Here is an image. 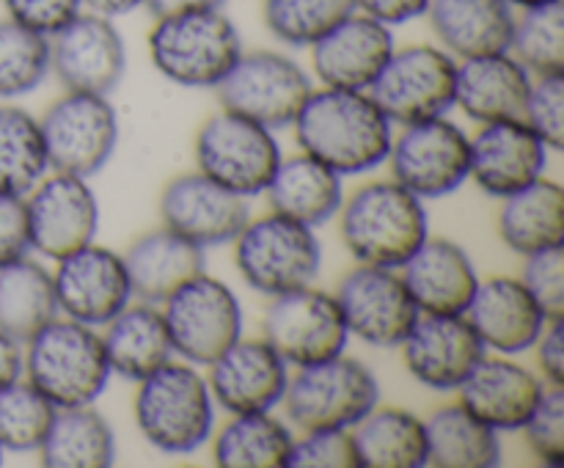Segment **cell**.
<instances>
[{"label": "cell", "mask_w": 564, "mask_h": 468, "mask_svg": "<svg viewBox=\"0 0 564 468\" xmlns=\"http://www.w3.org/2000/svg\"><path fill=\"white\" fill-rule=\"evenodd\" d=\"M135 424L163 455H191L215 433V400L193 363L169 361L138 380Z\"/></svg>", "instance_id": "4"}, {"label": "cell", "mask_w": 564, "mask_h": 468, "mask_svg": "<svg viewBox=\"0 0 564 468\" xmlns=\"http://www.w3.org/2000/svg\"><path fill=\"white\" fill-rule=\"evenodd\" d=\"M532 350H538L540 378H543V383L564 389V317L545 323L543 334L534 341Z\"/></svg>", "instance_id": "49"}, {"label": "cell", "mask_w": 564, "mask_h": 468, "mask_svg": "<svg viewBox=\"0 0 564 468\" xmlns=\"http://www.w3.org/2000/svg\"><path fill=\"white\" fill-rule=\"evenodd\" d=\"M499 235L518 257H529L543 248L562 246L564 240V193L556 182L534 179L532 185L501 198Z\"/></svg>", "instance_id": "32"}, {"label": "cell", "mask_w": 564, "mask_h": 468, "mask_svg": "<svg viewBox=\"0 0 564 468\" xmlns=\"http://www.w3.org/2000/svg\"><path fill=\"white\" fill-rule=\"evenodd\" d=\"M160 220L165 229L176 231L196 246H226L235 242L242 226L251 220L248 198L226 191L224 185L204 176L202 171L169 179L160 193Z\"/></svg>", "instance_id": "19"}, {"label": "cell", "mask_w": 564, "mask_h": 468, "mask_svg": "<svg viewBox=\"0 0 564 468\" xmlns=\"http://www.w3.org/2000/svg\"><path fill=\"white\" fill-rule=\"evenodd\" d=\"M457 58L438 44H411L391 53L380 75L367 88L391 124L446 116L455 108Z\"/></svg>", "instance_id": "9"}, {"label": "cell", "mask_w": 564, "mask_h": 468, "mask_svg": "<svg viewBox=\"0 0 564 468\" xmlns=\"http://www.w3.org/2000/svg\"><path fill=\"white\" fill-rule=\"evenodd\" d=\"M286 468H361L350 429H308L295 438Z\"/></svg>", "instance_id": "45"}, {"label": "cell", "mask_w": 564, "mask_h": 468, "mask_svg": "<svg viewBox=\"0 0 564 468\" xmlns=\"http://www.w3.org/2000/svg\"><path fill=\"white\" fill-rule=\"evenodd\" d=\"M507 3H510L512 9H532V6H543V3H551V0H507Z\"/></svg>", "instance_id": "54"}, {"label": "cell", "mask_w": 564, "mask_h": 468, "mask_svg": "<svg viewBox=\"0 0 564 468\" xmlns=\"http://www.w3.org/2000/svg\"><path fill=\"white\" fill-rule=\"evenodd\" d=\"M532 75L507 53L474 55L457 61L455 105L477 124L521 119Z\"/></svg>", "instance_id": "27"}, {"label": "cell", "mask_w": 564, "mask_h": 468, "mask_svg": "<svg viewBox=\"0 0 564 468\" xmlns=\"http://www.w3.org/2000/svg\"><path fill=\"white\" fill-rule=\"evenodd\" d=\"M226 0H143V6L149 9V14L154 20L171 14H187V11H207V9H220Z\"/></svg>", "instance_id": "52"}, {"label": "cell", "mask_w": 564, "mask_h": 468, "mask_svg": "<svg viewBox=\"0 0 564 468\" xmlns=\"http://www.w3.org/2000/svg\"><path fill=\"white\" fill-rule=\"evenodd\" d=\"M102 328L105 356L110 372L119 378L138 383L174 361V345L165 328L163 308L154 303H130Z\"/></svg>", "instance_id": "31"}, {"label": "cell", "mask_w": 564, "mask_h": 468, "mask_svg": "<svg viewBox=\"0 0 564 468\" xmlns=\"http://www.w3.org/2000/svg\"><path fill=\"white\" fill-rule=\"evenodd\" d=\"M193 154L204 176L242 198L262 196L284 157L270 127L224 108L196 132Z\"/></svg>", "instance_id": "8"}, {"label": "cell", "mask_w": 564, "mask_h": 468, "mask_svg": "<svg viewBox=\"0 0 564 468\" xmlns=\"http://www.w3.org/2000/svg\"><path fill=\"white\" fill-rule=\"evenodd\" d=\"M352 11L356 0H264L262 20L281 44L312 47Z\"/></svg>", "instance_id": "41"}, {"label": "cell", "mask_w": 564, "mask_h": 468, "mask_svg": "<svg viewBox=\"0 0 564 468\" xmlns=\"http://www.w3.org/2000/svg\"><path fill=\"white\" fill-rule=\"evenodd\" d=\"M336 215L341 242L358 264L400 270L430 237L424 202L394 179L358 187Z\"/></svg>", "instance_id": "2"}, {"label": "cell", "mask_w": 564, "mask_h": 468, "mask_svg": "<svg viewBox=\"0 0 564 468\" xmlns=\"http://www.w3.org/2000/svg\"><path fill=\"white\" fill-rule=\"evenodd\" d=\"M25 209L31 251L55 262L97 237L99 202L83 176L53 171L28 193Z\"/></svg>", "instance_id": "18"}, {"label": "cell", "mask_w": 564, "mask_h": 468, "mask_svg": "<svg viewBox=\"0 0 564 468\" xmlns=\"http://www.w3.org/2000/svg\"><path fill=\"white\" fill-rule=\"evenodd\" d=\"M411 378L430 391H457L488 356L466 314H419L400 345Z\"/></svg>", "instance_id": "20"}, {"label": "cell", "mask_w": 564, "mask_h": 468, "mask_svg": "<svg viewBox=\"0 0 564 468\" xmlns=\"http://www.w3.org/2000/svg\"><path fill=\"white\" fill-rule=\"evenodd\" d=\"M47 171L39 119L20 105H0V191L28 196Z\"/></svg>", "instance_id": "38"}, {"label": "cell", "mask_w": 564, "mask_h": 468, "mask_svg": "<svg viewBox=\"0 0 564 468\" xmlns=\"http://www.w3.org/2000/svg\"><path fill=\"white\" fill-rule=\"evenodd\" d=\"M3 3L11 20L44 33V36H53L77 11H83L80 0H3Z\"/></svg>", "instance_id": "48"}, {"label": "cell", "mask_w": 564, "mask_h": 468, "mask_svg": "<svg viewBox=\"0 0 564 468\" xmlns=\"http://www.w3.org/2000/svg\"><path fill=\"white\" fill-rule=\"evenodd\" d=\"M394 33L372 17L352 11L312 44V66L317 80L330 88L367 91L394 53Z\"/></svg>", "instance_id": "23"}, {"label": "cell", "mask_w": 564, "mask_h": 468, "mask_svg": "<svg viewBox=\"0 0 564 468\" xmlns=\"http://www.w3.org/2000/svg\"><path fill=\"white\" fill-rule=\"evenodd\" d=\"M22 374L55 407L94 405L110 383L102 334L69 317L50 319L22 345Z\"/></svg>", "instance_id": "3"}, {"label": "cell", "mask_w": 564, "mask_h": 468, "mask_svg": "<svg viewBox=\"0 0 564 468\" xmlns=\"http://www.w3.org/2000/svg\"><path fill=\"white\" fill-rule=\"evenodd\" d=\"M31 253L25 196L0 191V268Z\"/></svg>", "instance_id": "47"}, {"label": "cell", "mask_w": 564, "mask_h": 468, "mask_svg": "<svg viewBox=\"0 0 564 468\" xmlns=\"http://www.w3.org/2000/svg\"><path fill=\"white\" fill-rule=\"evenodd\" d=\"M58 317L53 273L31 253L0 268V330L25 345Z\"/></svg>", "instance_id": "37"}, {"label": "cell", "mask_w": 564, "mask_h": 468, "mask_svg": "<svg viewBox=\"0 0 564 468\" xmlns=\"http://www.w3.org/2000/svg\"><path fill=\"white\" fill-rule=\"evenodd\" d=\"M215 91L220 108L259 121L275 132L292 127L314 86L308 72L295 58L275 50H257L242 53Z\"/></svg>", "instance_id": "11"}, {"label": "cell", "mask_w": 564, "mask_h": 468, "mask_svg": "<svg viewBox=\"0 0 564 468\" xmlns=\"http://www.w3.org/2000/svg\"><path fill=\"white\" fill-rule=\"evenodd\" d=\"M290 363L268 339H237L207 363V385L215 405L226 413H262L281 405Z\"/></svg>", "instance_id": "21"}, {"label": "cell", "mask_w": 564, "mask_h": 468, "mask_svg": "<svg viewBox=\"0 0 564 468\" xmlns=\"http://www.w3.org/2000/svg\"><path fill=\"white\" fill-rule=\"evenodd\" d=\"M380 402V383L358 358L341 356L297 367L284 391L286 418L295 429H352Z\"/></svg>", "instance_id": "6"}, {"label": "cell", "mask_w": 564, "mask_h": 468, "mask_svg": "<svg viewBox=\"0 0 564 468\" xmlns=\"http://www.w3.org/2000/svg\"><path fill=\"white\" fill-rule=\"evenodd\" d=\"M466 319L482 339L485 350L499 356H521L532 350L549 323L532 292L512 275L479 281L466 308Z\"/></svg>", "instance_id": "25"}, {"label": "cell", "mask_w": 564, "mask_h": 468, "mask_svg": "<svg viewBox=\"0 0 564 468\" xmlns=\"http://www.w3.org/2000/svg\"><path fill=\"white\" fill-rule=\"evenodd\" d=\"M58 407L28 380L0 389V449L39 451Z\"/></svg>", "instance_id": "42"}, {"label": "cell", "mask_w": 564, "mask_h": 468, "mask_svg": "<svg viewBox=\"0 0 564 468\" xmlns=\"http://www.w3.org/2000/svg\"><path fill=\"white\" fill-rule=\"evenodd\" d=\"M345 176L336 174L312 154L301 152L281 157L279 168L270 176L262 196H268L270 209L303 226H323L336 218L345 202Z\"/></svg>", "instance_id": "30"}, {"label": "cell", "mask_w": 564, "mask_h": 468, "mask_svg": "<svg viewBox=\"0 0 564 468\" xmlns=\"http://www.w3.org/2000/svg\"><path fill=\"white\" fill-rule=\"evenodd\" d=\"M22 367H25V352H22V341L11 339L9 334L0 330V389L22 378Z\"/></svg>", "instance_id": "51"}, {"label": "cell", "mask_w": 564, "mask_h": 468, "mask_svg": "<svg viewBox=\"0 0 564 468\" xmlns=\"http://www.w3.org/2000/svg\"><path fill=\"white\" fill-rule=\"evenodd\" d=\"M424 17L455 58L510 50L516 9L507 0H430Z\"/></svg>", "instance_id": "29"}, {"label": "cell", "mask_w": 564, "mask_h": 468, "mask_svg": "<svg viewBox=\"0 0 564 468\" xmlns=\"http://www.w3.org/2000/svg\"><path fill=\"white\" fill-rule=\"evenodd\" d=\"M521 119L543 138L545 146L560 152L564 146V72L532 77Z\"/></svg>", "instance_id": "43"}, {"label": "cell", "mask_w": 564, "mask_h": 468, "mask_svg": "<svg viewBox=\"0 0 564 468\" xmlns=\"http://www.w3.org/2000/svg\"><path fill=\"white\" fill-rule=\"evenodd\" d=\"M50 75V36L22 25L0 20V99H17L36 91Z\"/></svg>", "instance_id": "40"}, {"label": "cell", "mask_w": 564, "mask_h": 468, "mask_svg": "<svg viewBox=\"0 0 564 468\" xmlns=\"http://www.w3.org/2000/svg\"><path fill=\"white\" fill-rule=\"evenodd\" d=\"M262 328L264 339L290 367H308L341 356L350 341L336 297L312 284L270 297Z\"/></svg>", "instance_id": "14"}, {"label": "cell", "mask_w": 564, "mask_h": 468, "mask_svg": "<svg viewBox=\"0 0 564 468\" xmlns=\"http://www.w3.org/2000/svg\"><path fill=\"white\" fill-rule=\"evenodd\" d=\"M430 0H356V11L383 22V25H405V22L424 17Z\"/></svg>", "instance_id": "50"}, {"label": "cell", "mask_w": 564, "mask_h": 468, "mask_svg": "<svg viewBox=\"0 0 564 468\" xmlns=\"http://www.w3.org/2000/svg\"><path fill=\"white\" fill-rule=\"evenodd\" d=\"M47 468H108L116 462V435L94 405L58 407L39 446Z\"/></svg>", "instance_id": "35"}, {"label": "cell", "mask_w": 564, "mask_h": 468, "mask_svg": "<svg viewBox=\"0 0 564 468\" xmlns=\"http://www.w3.org/2000/svg\"><path fill=\"white\" fill-rule=\"evenodd\" d=\"M295 138L301 149L339 176H358L389 160L394 124L369 91L323 86L297 110Z\"/></svg>", "instance_id": "1"}, {"label": "cell", "mask_w": 564, "mask_h": 468, "mask_svg": "<svg viewBox=\"0 0 564 468\" xmlns=\"http://www.w3.org/2000/svg\"><path fill=\"white\" fill-rule=\"evenodd\" d=\"M53 286L58 314L91 328H102L132 303L124 257L97 242L61 257L53 273Z\"/></svg>", "instance_id": "17"}, {"label": "cell", "mask_w": 564, "mask_h": 468, "mask_svg": "<svg viewBox=\"0 0 564 468\" xmlns=\"http://www.w3.org/2000/svg\"><path fill=\"white\" fill-rule=\"evenodd\" d=\"M391 179L419 196L444 198L460 191L471 168V138L446 116L405 124L389 152Z\"/></svg>", "instance_id": "13"}, {"label": "cell", "mask_w": 564, "mask_h": 468, "mask_svg": "<svg viewBox=\"0 0 564 468\" xmlns=\"http://www.w3.org/2000/svg\"><path fill=\"white\" fill-rule=\"evenodd\" d=\"M235 268L253 292L275 297L314 284L323 268V246L312 226L270 213L248 220L235 237Z\"/></svg>", "instance_id": "7"}, {"label": "cell", "mask_w": 564, "mask_h": 468, "mask_svg": "<svg viewBox=\"0 0 564 468\" xmlns=\"http://www.w3.org/2000/svg\"><path fill=\"white\" fill-rule=\"evenodd\" d=\"M545 389L538 372L510 356H485L457 389V402L496 433H516L529 422Z\"/></svg>", "instance_id": "24"}, {"label": "cell", "mask_w": 564, "mask_h": 468, "mask_svg": "<svg viewBox=\"0 0 564 468\" xmlns=\"http://www.w3.org/2000/svg\"><path fill=\"white\" fill-rule=\"evenodd\" d=\"M39 127L50 168L83 179L99 174L119 143V116L102 94L66 91L44 110Z\"/></svg>", "instance_id": "12"}, {"label": "cell", "mask_w": 564, "mask_h": 468, "mask_svg": "<svg viewBox=\"0 0 564 468\" xmlns=\"http://www.w3.org/2000/svg\"><path fill=\"white\" fill-rule=\"evenodd\" d=\"M174 356L207 367L242 336V306L226 281L198 273L160 303Z\"/></svg>", "instance_id": "10"}, {"label": "cell", "mask_w": 564, "mask_h": 468, "mask_svg": "<svg viewBox=\"0 0 564 468\" xmlns=\"http://www.w3.org/2000/svg\"><path fill=\"white\" fill-rule=\"evenodd\" d=\"M427 466L435 468H496L501 466V433L479 422L460 402L444 405L424 418Z\"/></svg>", "instance_id": "33"}, {"label": "cell", "mask_w": 564, "mask_h": 468, "mask_svg": "<svg viewBox=\"0 0 564 468\" xmlns=\"http://www.w3.org/2000/svg\"><path fill=\"white\" fill-rule=\"evenodd\" d=\"M521 429L527 435L532 455L543 466H564V389L549 385L540 405L534 407V413Z\"/></svg>", "instance_id": "44"}, {"label": "cell", "mask_w": 564, "mask_h": 468, "mask_svg": "<svg viewBox=\"0 0 564 468\" xmlns=\"http://www.w3.org/2000/svg\"><path fill=\"white\" fill-rule=\"evenodd\" d=\"M549 152L543 138L523 119L490 121L471 138L468 179L490 198H505L545 174Z\"/></svg>", "instance_id": "22"}, {"label": "cell", "mask_w": 564, "mask_h": 468, "mask_svg": "<svg viewBox=\"0 0 564 468\" xmlns=\"http://www.w3.org/2000/svg\"><path fill=\"white\" fill-rule=\"evenodd\" d=\"M80 3L86 11H94V14H102L113 20V17L135 11L138 6H143V0H80Z\"/></svg>", "instance_id": "53"}, {"label": "cell", "mask_w": 564, "mask_h": 468, "mask_svg": "<svg viewBox=\"0 0 564 468\" xmlns=\"http://www.w3.org/2000/svg\"><path fill=\"white\" fill-rule=\"evenodd\" d=\"M295 433L286 422L262 413H235L213 440V460L220 468H286Z\"/></svg>", "instance_id": "36"}, {"label": "cell", "mask_w": 564, "mask_h": 468, "mask_svg": "<svg viewBox=\"0 0 564 468\" xmlns=\"http://www.w3.org/2000/svg\"><path fill=\"white\" fill-rule=\"evenodd\" d=\"M523 286L532 292L545 317H564V251L562 246L529 253L521 273Z\"/></svg>", "instance_id": "46"}, {"label": "cell", "mask_w": 564, "mask_h": 468, "mask_svg": "<svg viewBox=\"0 0 564 468\" xmlns=\"http://www.w3.org/2000/svg\"><path fill=\"white\" fill-rule=\"evenodd\" d=\"M149 55L154 69L176 86L215 88L242 55V39L220 9L187 11L154 20Z\"/></svg>", "instance_id": "5"}, {"label": "cell", "mask_w": 564, "mask_h": 468, "mask_svg": "<svg viewBox=\"0 0 564 468\" xmlns=\"http://www.w3.org/2000/svg\"><path fill=\"white\" fill-rule=\"evenodd\" d=\"M400 275L422 314H466L479 286L474 259L446 237H427L402 264Z\"/></svg>", "instance_id": "26"}, {"label": "cell", "mask_w": 564, "mask_h": 468, "mask_svg": "<svg viewBox=\"0 0 564 468\" xmlns=\"http://www.w3.org/2000/svg\"><path fill=\"white\" fill-rule=\"evenodd\" d=\"M352 433L361 468H424L427 466V433L424 418L405 407L375 405Z\"/></svg>", "instance_id": "34"}, {"label": "cell", "mask_w": 564, "mask_h": 468, "mask_svg": "<svg viewBox=\"0 0 564 468\" xmlns=\"http://www.w3.org/2000/svg\"><path fill=\"white\" fill-rule=\"evenodd\" d=\"M0 462H3V449H0Z\"/></svg>", "instance_id": "55"}, {"label": "cell", "mask_w": 564, "mask_h": 468, "mask_svg": "<svg viewBox=\"0 0 564 468\" xmlns=\"http://www.w3.org/2000/svg\"><path fill=\"white\" fill-rule=\"evenodd\" d=\"M204 248L185 240L176 231L160 229L135 237L124 253V268L130 275L132 297L143 303H160L174 295L182 284L204 273Z\"/></svg>", "instance_id": "28"}, {"label": "cell", "mask_w": 564, "mask_h": 468, "mask_svg": "<svg viewBox=\"0 0 564 468\" xmlns=\"http://www.w3.org/2000/svg\"><path fill=\"white\" fill-rule=\"evenodd\" d=\"M510 53L527 66L529 75L564 72V6L562 0L521 9L512 25Z\"/></svg>", "instance_id": "39"}, {"label": "cell", "mask_w": 564, "mask_h": 468, "mask_svg": "<svg viewBox=\"0 0 564 468\" xmlns=\"http://www.w3.org/2000/svg\"><path fill=\"white\" fill-rule=\"evenodd\" d=\"M350 336L378 350H391L405 341L419 319L416 301L408 292L400 270L358 264L334 292Z\"/></svg>", "instance_id": "15"}, {"label": "cell", "mask_w": 564, "mask_h": 468, "mask_svg": "<svg viewBox=\"0 0 564 468\" xmlns=\"http://www.w3.org/2000/svg\"><path fill=\"white\" fill-rule=\"evenodd\" d=\"M50 72L66 91L108 97L127 72V47L110 17L77 11L50 36Z\"/></svg>", "instance_id": "16"}]
</instances>
